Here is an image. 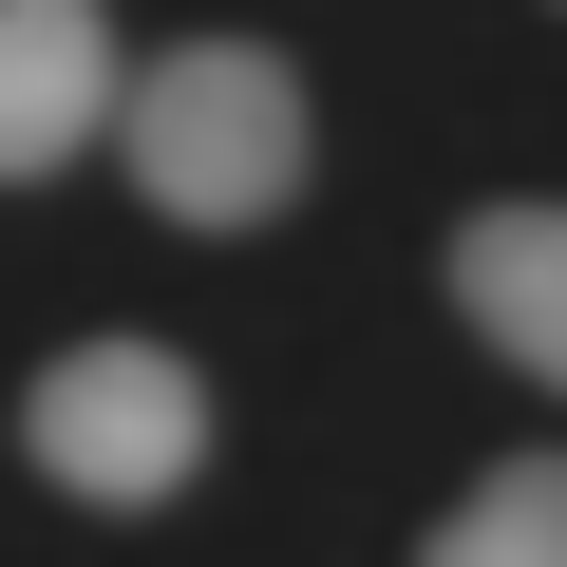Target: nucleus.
Instances as JSON below:
<instances>
[{"instance_id":"nucleus-1","label":"nucleus","mask_w":567,"mask_h":567,"mask_svg":"<svg viewBox=\"0 0 567 567\" xmlns=\"http://www.w3.org/2000/svg\"><path fill=\"white\" fill-rule=\"evenodd\" d=\"M114 152H133V189L171 227H265V208H303V152L322 133H303V76H284L265 39H171L133 76Z\"/></svg>"},{"instance_id":"nucleus-2","label":"nucleus","mask_w":567,"mask_h":567,"mask_svg":"<svg viewBox=\"0 0 567 567\" xmlns=\"http://www.w3.org/2000/svg\"><path fill=\"white\" fill-rule=\"evenodd\" d=\"M20 454H39V492H76V511H171V492L208 473V379H189L171 341H58V360L20 379Z\"/></svg>"},{"instance_id":"nucleus-5","label":"nucleus","mask_w":567,"mask_h":567,"mask_svg":"<svg viewBox=\"0 0 567 567\" xmlns=\"http://www.w3.org/2000/svg\"><path fill=\"white\" fill-rule=\"evenodd\" d=\"M416 567H567V454H511V473H473V492L416 529Z\"/></svg>"},{"instance_id":"nucleus-4","label":"nucleus","mask_w":567,"mask_h":567,"mask_svg":"<svg viewBox=\"0 0 567 567\" xmlns=\"http://www.w3.org/2000/svg\"><path fill=\"white\" fill-rule=\"evenodd\" d=\"M454 303H473V341L511 379L567 398V208H473L454 227Z\"/></svg>"},{"instance_id":"nucleus-3","label":"nucleus","mask_w":567,"mask_h":567,"mask_svg":"<svg viewBox=\"0 0 567 567\" xmlns=\"http://www.w3.org/2000/svg\"><path fill=\"white\" fill-rule=\"evenodd\" d=\"M114 114H133V76H114V20H95V0H0V189H20V171H76Z\"/></svg>"}]
</instances>
